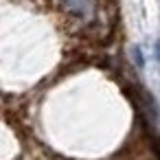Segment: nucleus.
Here are the masks:
<instances>
[{
    "instance_id": "obj_1",
    "label": "nucleus",
    "mask_w": 160,
    "mask_h": 160,
    "mask_svg": "<svg viewBox=\"0 0 160 160\" xmlns=\"http://www.w3.org/2000/svg\"><path fill=\"white\" fill-rule=\"evenodd\" d=\"M62 2L70 13H77V16H83L90 9V0H62Z\"/></svg>"
},
{
    "instance_id": "obj_2",
    "label": "nucleus",
    "mask_w": 160,
    "mask_h": 160,
    "mask_svg": "<svg viewBox=\"0 0 160 160\" xmlns=\"http://www.w3.org/2000/svg\"><path fill=\"white\" fill-rule=\"evenodd\" d=\"M132 55H134V64H136V68H145V57H142V51L138 48V46H134L132 48Z\"/></svg>"
},
{
    "instance_id": "obj_3",
    "label": "nucleus",
    "mask_w": 160,
    "mask_h": 160,
    "mask_svg": "<svg viewBox=\"0 0 160 160\" xmlns=\"http://www.w3.org/2000/svg\"><path fill=\"white\" fill-rule=\"evenodd\" d=\"M153 51H156V59L160 62V40H156V44H153Z\"/></svg>"
}]
</instances>
